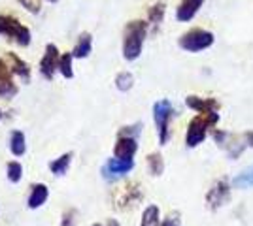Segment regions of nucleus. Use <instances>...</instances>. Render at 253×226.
<instances>
[{
	"instance_id": "obj_19",
	"label": "nucleus",
	"mask_w": 253,
	"mask_h": 226,
	"mask_svg": "<svg viewBox=\"0 0 253 226\" xmlns=\"http://www.w3.org/2000/svg\"><path fill=\"white\" fill-rule=\"evenodd\" d=\"M8 59H10L11 63H13V66H11V68H13V72H15L17 75H21V77L25 79V81H29V77H31V72H29V66L25 65V63L21 61V59H19L17 55H13V53L8 55Z\"/></svg>"
},
{
	"instance_id": "obj_3",
	"label": "nucleus",
	"mask_w": 253,
	"mask_h": 226,
	"mask_svg": "<svg viewBox=\"0 0 253 226\" xmlns=\"http://www.w3.org/2000/svg\"><path fill=\"white\" fill-rule=\"evenodd\" d=\"M174 115V108L170 104V100H159L153 106V119H155V127L159 132V141L161 145H165L169 141V121Z\"/></svg>"
},
{
	"instance_id": "obj_5",
	"label": "nucleus",
	"mask_w": 253,
	"mask_h": 226,
	"mask_svg": "<svg viewBox=\"0 0 253 226\" xmlns=\"http://www.w3.org/2000/svg\"><path fill=\"white\" fill-rule=\"evenodd\" d=\"M210 125H213V123L206 115H199V117L193 119L189 123V127H187V136H185L187 147H197L199 143H202L204 138H206V132H208Z\"/></svg>"
},
{
	"instance_id": "obj_10",
	"label": "nucleus",
	"mask_w": 253,
	"mask_h": 226,
	"mask_svg": "<svg viewBox=\"0 0 253 226\" xmlns=\"http://www.w3.org/2000/svg\"><path fill=\"white\" fill-rule=\"evenodd\" d=\"M138 151L136 138H130V136H119L116 141V147H114V157L121 159V161H128L134 157V153Z\"/></svg>"
},
{
	"instance_id": "obj_6",
	"label": "nucleus",
	"mask_w": 253,
	"mask_h": 226,
	"mask_svg": "<svg viewBox=\"0 0 253 226\" xmlns=\"http://www.w3.org/2000/svg\"><path fill=\"white\" fill-rule=\"evenodd\" d=\"M132 168H134V161H132V159L121 161V159H116V157H114V159H110V161L102 166V177H104L106 181H114V179L123 177V175L130 172Z\"/></svg>"
},
{
	"instance_id": "obj_7",
	"label": "nucleus",
	"mask_w": 253,
	"mask_h": 226,
	"mask_svg": "<svg viewBox=\"0 0 253 226\" xmlns=\"http://www.w3.org/2000/svg\"><path fill=\"white\" fill-rule=\"evenodd\" d=\"M185 104H187L191 109H195V111H199L202 115L210 117L213 125L217 123V119H219V115H217V102H215L213 98H208V100H206V98H199V97H187Z\"/></svg>"
},
{
	"instance_id": "obj_17",
	"label": "nucleus",
	"mask_w": 253,
	"mask_h": 226,
	"mask_svg": "<svg viewBox=\"0 0 253 226\" xmlns=\"http://www.w3.org/2000/svg\"><path fill=\"white\" fill-rule=\"evenodd\" d=\"M232 185H234L236 189H253V166H250V168H246L244 172L238 173V175L234 177Z\"/></svg>"
},
{
	"instance_id": "obj_23",
	"label": "nucleus",
	"mask_w": 253,
	"mask_h": 226,
	"mask_svg": "<svg viewBox=\"0 0 253 226\" xmlns=\"http://www.w3.org/2000/svg\"><path fill=\"white\" fill-rule=\"evenodd\" d=\"M23 177V166L19 162H10L8 164V179L11 183H19Z\"/></svg>"
},
{
	"instance_id": "obj_24",
	"label": "nucleus",
	"mask_w": 253,
	"mask_h": 226,
	"mask_svg": "<svg viewBox=\"0 0 253 226\" xmlns=\"http://www.w3.org/2000/svg\"><path fill=\"white\" fill-rule=\"evenodd\" d=\"M163 15H165V2H157L155 6L149 8V21L151 23H161L163 21Z\"/></svg>"
},
{
	"instance_id": "obj_12",
	"label": "nucleus",
	"mask_w": 253,
	"mask_h": 226,
	"mask_svg": "<svg viewBox=\"0 0 253 226\" xmlns=\"http://www.w3.org/2000/svg\"><path fill=\"white\" fill-rule=\"evenodd\" d=\"M47 196H49V191H47L45 185L43 183L34 185L31 194H29V207H31V209L42 207V205L45 204V200H47Z\"/></svg>"
},
{
	"instance_id": "obj_29",
	"label": "nucleus",
	"mask_w": 253,
	"mask_h": 226,
	"mask_svg": "<svg viewBox=\"0 0 253 226\" xmlns=\"http://www.w3.org/2000/svg\"><path fill=\"white\" fill-rule=\"evenodd\" d=\"M6 68H8V66H6V63L0 59V70H6Z\"/></svg>"
},
{
	"instance_id": "obj_30",
	"label": "nucleus",
	"mask_w": 253,
	"mask_h": 226,
	"mask_svg": "<svg viewBox=\"0 0 253 226\" xmlns=\"http://www.w3.org/2000/svg\"><path fill=\"white\" fill-rule=\"evenodd\" d=\"M93 226H102V225H93Z\"/></svg>"
},
{
	"instance_id": "obj_9",
	"label": "nucleus",
	"mask_w": 253,
	"mask_h": 226,
	"mask_svg": "<svg viewBox=\"0 0 253 226\" xmlns=\"http://www.w3.org/2000/svg\"><path fill=\"white\" fill-rule=\"evenodd\" d=\"M229 200H231V189H229V185H227L225 179H223V181H217V183L210 189V193L206 194V202H208V205H210L211 209L221 207V205H225Z\"/></svg>"
},
{
	"instance_id": "obj_15",
	"label": "nucleus",
	"mask_w": 253,
	"mask_h": 226,
	"mask_svg": "<svg viewBox=\"0 0 253 226\" xmlns=\"http://www.w3.org/2000/svg\"><path fill=\"white\" fill-rule=\"evenodd\" d=\"M140 226H161V213H159L157 205H148L146 207Z\"/></svg>"
},
{
	"instance_id": "obj_21",
	"label": "nucleus",
	"mask_w": 253,
	"mask_h": 226,
	"mask_svg": "<svg viewBox=\"0 0 253 226\" xmlns=\"http://www.w3.org/2000/svg\"><path fill=\"white\" fill-rule=\"evenodd\" d=\"M72 59H74V55L72 51L70 53H64L61 57V61H59V72L64 75V77H74V72H72Z\"/></svg>"
},
{
	"instance_id": "obj_13",
	"label": "nucleus",
	"mask_w": 253,
	"mask_h": 226,
	"mask_svg": "<svg viewBox=\"0 0 253 226\" xmlns=\"http://www.w3.org/2000/svg\"><path fill=\"white\" fill-rule=\"evenodd\" d=\"M91 49H93V38H91L89 32H84L80 34V40H78L76 47L72 49V55L76 59H85V57H89Z\"/></svg>"
},
{
	"instance_id": "obj_2",
	"label": "nucleus",
	"mask_w": 253,
	"mask_h": 226,
	"mask_svg": "<svg viewBox=\"0 0 253 226\" xmlns=\"http://www.w3.org/2000/svg\"><path fill=\"white\" fill-rule=\"evenodd\" d=\"M211 43H213V34L202 29H193L179 38V47L189 53H199L202 49H208Z\"/></svg>"
},
{
	"instance_id": "obj_18",
	"label": "nucleus",
	"mask_w": 253,
	"mask_h": 226,
	"mask_svg": "<svg viewBox=\"0 0 253 226\" xmlns=\"http://www.w3.org/2000/svg\"><path fill=\"white\" fill-rule=\"evenodd\" d=\"M15 93H17V89L11 83L8 72L6 70H0V97L8 98V97H13Z\"/></svg>"
},
{
	"instance_id": "obj_14",
	"label": "nucleus",
	"mask_w": 253,
	"mask_h": 226,
	"mask_svg": "<svg viewBox=\"0 0 253 226\" xmlns=\"http://www.w3.org/2000/svg\"><path fill=\"white\" fill-rule=\"evenodd\" d=\"M10 151L15 157H23L27 151V143H25V134L21 130H13L10 138Z\"/></svg>"
},
{
	"instance_id": "obj_27",
	"label": "nucleus",
	"mask_w": 253,
	"mask_h": 226,
	"mask_svg": "<svg viewBox=\"0 0 253 226\" xmlns=\"http://www.w3.org/2000/svg\"><path fill=\"white\" fill-rule=\"evenodd\" d=\"M21 2H23V4H25V6H27V8H29L31 11H38V10H40L38 2H31V0H21Z\"/></svg>"
},
{
	"instance_id": "obj_22",
	"label": "nucleus",
	"mask_w": 253,
	"mask_h": 226,
	"mask_svg": "<svg viewBox=\"0 0 253 226\" xmlns=\"http://www.w3.org/2000/svg\"><path fill=\"white\" fill-rule=\"evenodd\" d=\"M132 83H134V77H132L130 72H121V74L116 77V87L121 91V93L128 91V89L132 87Z\"/></svg>"
},
{
	"instance_id": "obj_8",
	"label": "nucleus",
	"mask_w": 253,
	"mask_h": 226,
	"mask_svg": "<svg viewBox=\"0 0 253 226\" xmlns=\"http://www.w3.org/2000/svg\"><path fill=\"white\" fill-rule=\"evenodd\" d=\"M59 61H61V57L57 51V45L47 43L45 45V55H43L42 63H40V72L45 79H53L55 72L59 70Z\"/></svg>"
},
{
	"instance_id": "obj_26",
	"label": "nucleus",
	"mask_w": 253,
	"mask_h": 226,
	"mask_svg": "<svg viewBox=\"0 0 253 226\" xmlns=\"http://www.w3.org/2000/svg\"><path fill=\"white\" fill-rule=\"evenodd\" d=\"M74 211H68L63 215V226H74Z\"/></svg>"
},
{
	"instance_id": "obj_1",
	"label": "nucleus",
	"mask_w": 253,
	"mask_h": 226,
	"mask_svg": "<svg viewBox=\"0 0 253 226\" xmlns=\"http://www.w3.org/2000/svg\"><path fill=\"white\" fill-rule=\"evenodd\" d=\"M146 32H148L146 21H130L126 25L125 40H123V57L126 61H136L140 57Z\"/></svg>"
},
{
	"instance_id": "obj_20",
	"label": "nucleus",
	"mask_w": 253,
	"mask_h": 226,
	"mask_svg": "<svg viewBox=\"0 0 253 226\" xmlns=\"http://www.w3.org/2000/svg\"><path fill=\"white\" fill-rule=\"evenodd\" d=\"M148 168L151 175H161L163 170H165V162H163V157L159 153H151L148 157Z\"/></svg>"
},
{
	"instance_id": "obj_16",
	"label": "nucleus",
	"mask_w": 253,
	"mask_h": 226,
	"mask_svg": "<svg viewBox=\"0 0 253 226\" xmlns=\"http://www.w3.org/2000/svg\"><path fill=\"white\" fill-rule=\"evenodd\" d=\"M70 161H72V153H66V155H61L57 161H53L49 164V170H51L55 175H64L66 170H68V166H70Z\"/></svg>"
},
{
	"instance_id": "obj_31",
	"label": "nucleus",
	"mask_w": 253,
	"mask_h": 226,
	"mask_svg": "<svg viewBox=\"0 0 253 226\" xmlns=\"http://www.w3.org/2000/svg\"><path fill=\"white\" fill-rule=\"evenodd\" d=\"M0 117H2V113H0Z\"/></svg>"
},
{
	"instance_id": "obj_25",
	"label": "nucleus",
	"mask_w": 253,
	"mask_h": 226,
	"mask_svg": "<svg viewBox=\"0 0 253 226\" xmlns=\"http://www.w3.org/2000/svg\"><path fill=\"white\" fill-rule=\"evenodd\" d=\"M161 226H181V225H179L178 215H169L163 223H161Z\"/></svg>"
},
{
	"instance_id": "obj_11",
	"label": "nucleus",
	"mask_w": 253,
	"mask_h": 226,
	"mask_svg": "<svg viewBox=\"0 0 253 226\" xmlns=\"http://www.w3.org/2000/svg\"><path fill=\"white\" fill-rule=\"evenodd\" d=\"M202 4H204V0H181L178 6V11H176L178 21H191L197 15V11L201 10Z\"/></svg>"
},
{
	"instance_id": "obj_4",
	"label": "nucleus",
	"mask_w": 253,
	"mask_h": 226,
	"mask_svg": "<svg viewBox=\"0 0 253 226\" xmlns=\"http://www.w3.org/2000/svg\"><path fill=\"white\" fill-rule=\"evenodd\" d=\"M0 34L11 38L19 45H29L31 43V31L10 15H0Z\"/></svg>"
},
{
	"instance_id": "obj_32",
	"label": "nucleus",
	"mask_w": 253,
	"mask_h": 226,
	"mask_svg": "<svg viewBox=\"0 0 253 226\" xmlns=\"http://www.w3.org/2000/svg\"><path fill=\"white\" fill-rule=\"evenodd\" d=\"M51 2H55V0H51Z\"/></svg>"
},
{
	"instance_id": "obj_28",
	"label": "nucleus",
	"mask_w": 253,
	"mask_h": 226,
	"mask_svg": "<svg viewBox=\"0 0 253 226\" xmlns=\"http://www.w3.org/2000/svg\"><path fill=\"white\" fill-rule=\"evenodd\" d=\"M106 226H119V223H117L116 219H110V221L106 223Z\"/></svg>"
}]
</instances>
